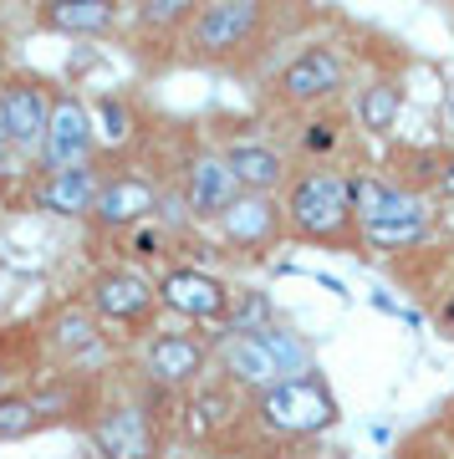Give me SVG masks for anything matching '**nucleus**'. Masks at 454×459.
I'll use <instances>...</instances> for the list:
<instances>
[{"label":"nucleus","instance_id":"nucleus-1","mask_svg":"<svg viewBox=\"0 0 454 459\" xmlns=\"http://www.w3.org/2000/svg\"><path fill=\"white\" fill-rule=\"evenodd\" d=\"M286 210V235L301 246L322 250H362V225H357L353 195H347V169L337 164H301L281 195Z\"/></svg>","mask_w":454,"mask_h":459},{"label":"nucleus","instance_id":"nucleus-2","mask_svg":"<svg viewBox=\"0 0 454 459\" xmlns=\"http://www.w3.org/2000/svg\"><path fill=\"white\" fill-rule=\"evenodd\" d=\"M271 21H276V11L260 5V0H214V5H199L189 31L179 36L184 62L210 66V72H240V66H250L266 51Z\"/></svg>","mask_w":454,"mask_h":459},{"label":"nucleus","instance_id":"nucleus-3","mask_svg":"<svg viewBox=\"0 0 454 459\" xmlns=\"http://www.w3.org/2000/svg\"><path fill=\"white\" fill-rule=\"evenodd\" d=\"M245 413L260 434H276V439H311V434H322L342 419L337 394H332L327 373H317V368L301 377H281L276 388L245 398Z\"/></svg>","mask_w":454,"mask_h":459},{"label":"nucleus","instance_id":"nucleus-4","mask_svg":"<svg viewBox=\"0 0 454 459\" xmlns=\"http://www.w3.org/2000/svg\"><path fill=\"white\" fill-rule=\"evenodd\" d=\"M342 87H347V56H342V47H332V41H307L271 77L266 98L276 102V108H286V113L311 117V113H322V108H332V98H337Z\"/></svg>","mask_w":454,"mask_h":459},{"label":"nucleus","instance_id":"nucleus-5","mask_svg":"<svg viewBox=\"0 0 454 459\" xmlns=\"http://www.w3.org/2000/svg\"><path fill=\"white\" fill-rule=\"evenodd\" d=\"M87 307L98 312L102 327H123L128 337H138L159 316V286L138 265H98L87 276Z\"/></svg>","mask_w":454,"mask_h":459},{"label":"nucleus","instance_id":"nucleus-6","mask_svg":"<svg viewBox=\"0 0 454 459\" xmlns=\"http://www.w3.org/2000/svg\"><path fill=\"white\" fill-rule=\"evenodd\" d=\"M87 434L102 459H159V413L153 398H108L92 403Z\"/></svg>","mask_w":454,"mask_h":459},{"label":"nucleus","instance_id":"nucleus-7","mask_svg":"<svg viewBox=\"0 0 454 459\" xmlns=\"http://www.w3.org/2000/svg\"><path fill=\"white\" fill-rule=\"evenodd\" d=\"M153 286H159L163 312L184 316V322H195V327H225L230 301H235L230 281L205 271V265H163V276L153 281Z\"/></svg>","mask_w":454,"mask_h":459},{"label":"nucleus","instance_id":"nucleus-8","mask_svg":"<svg viewBox=\"0 0 454 459\" xmlns=\"http://www.w3.org/2000/svg\"><path fill=\"white\" fill-rule=\"evenodd\" d=\"M144 383L174 394V388H199L205 373L214 368V347L199 332H148L144 352H138Z\"/></svg>","mask_w":454,"mask_h":459},{"label":"nucleus","instance_id":"nucleus-9","mask_svg":"<svg viewBox=\"0 0 454 459\" xmlns=\"http://www.w3.org/2000/svg\"><path fill=\"white\" fill-rule=\"evenodd\" d=\"M92 153H98V123H92V102L77 98V92H57L51 128H47V138H41V153H36L41 174H62V169L98 164Z\"/></svg>","mask_w":454,"mask_h":459},{"label":"nucleus","instance_id":"nucleus-10","mask_svg":"<svg viewBox=\"0 0 454 459\" xmlns=\"http://www.w3.org/2000/svg\"><path fill=\"white\" fill-rule=\"evenodd\" d=\"M51 108H57V87L36 72H5L0 77V123L11 133V148L21 153H41V138L51 128Z\"/></svg>","mask_w":454,"mask_h":459},{"label":"nucleus","instance_id":"nucleus-11","mask_svg":"<svg viewBox=\"0 0 454 459\" xmlns=\"http://www.w3.org/2000/svg\"><path fill=\"white\" fill-rule=\"evenodd\" d=\"M434 230H439L434 199L429 195H408V189H393L389 204L362 220V246L389 250V255H404V250H419Z\"/></svg>","mask_w":454,"mask_h":459},{"label":"nucleus","instance_id":"nucleus-12","mask_svg":"<svg viewBox=\"0 0 454 459\" xmlns=\"http://www.w3.org/2000/svg\"><path fill=\"white\" fill-rule=\"evenodd\" d=\"M245 189L235 184L230 174L225 153H214V148H199L184 159V174H179V199H184V214L199 220V225H220L230 210H235V199Z\"/></svg>","mask_w":454,"mask_h":459},{"label":"nucleus","instance_id":"nucleus-13","mask_svg":"<svg viewBox=\"0 0 454 459\" xmlns=\"http://www.w3.org/2000/svg\"><path fill=\"white\" fill-rule=\"evenodd\" d=\"M159 214V184L138 174V169H113L102 179V195L92 204V225L102 235H128L133 225H144Z\"/></svg>","mask_w":454,"mask_h":459},{"label":"nucleus","instance_id":"nucleus-14","mask_svg":"<svg viewBox=\"0 0 454 459\" xmlns=\"http://www.w3.org/2000/svg\"><path fill=\"white\" fill-rule=\"evenodd\" d=\"M220 235L240 255H266L286 240V210H281L276 195H240L235 210L220 220Z\"/></svg>","mask_w":454,"mask_h":459},{"label":"nucleus","instance_id":"nucleus-15","mask_svg":"<svg viewBox=\"0 0 454 459\" xmlns=\"http://www.w3.org/2000/svg\"><path fill=\"white\" fill-rule=\"evenodd\" d=\"M102 174L98 164H82V169H62V174H36L31 184V204L36 210L57 214V220H92V204L102 195Z\"/></svg>","mask_w":454,"mask_h":459},{"label":"nucleus","instance_id":"nucleus-16","mask_svg":"<svg viewBox=\"0 0 454 459\" xmlns=\"http://www.w3.org/2000/svg\"><path fill=\"white\" fill-rule=\"evenodd\" d=\"M41 342H47L51 358L82 362L102 347V322L87 301H62V307H51L47 322H41Z\"/></svg>","mask_w":454,"mask_h":459},{"label":"nucleus","instance_id":"nucleus-17","mask_svg":"<svg viewBox=\"0 0 454 459\" xmlns=\"http://www.w3.org/2000/svg\"><path fill=\"white\" fill-rule=\"evenodd\" d=\"M225 153L230 174H235V184H240L245 195H276V189H286L292 184L296 169L286 164V153H281L276 143H266V138H240V143L220 148Z\"/></svg>","mask_w":454,"mask_h":459},{"label":"nucleus","instance_id":"nucleus-18","mask_svg":"<svg viewBox=\"0 0 454 459\" xmlns=\"http://www.w3.org/2000/svg\"><path fill=\"white\" fill-rule=\"evenodd\" d=\"M404 102H408V92H404L398 77H368V82H357V92H353L357 133H362V138H378V143H389L393 133H398Z\"/></svg>","mask_w":454,"mask_h":459},{"label":"nucleus","instance_id":"nucleus-19","mask_svg":"<svg viewBox=\"0 0 454 459\" xmlns=\"http://www.w3.org/2000/svg\"><path fill=\"white\" fill-rule=\"evenodd\" d=\"M118 11L113 0H47L36 5V26L57 36H108L118 31Z\"/></svg>","mask_w":454,"mask_h":459},{"label":"nucleus","instance_id":"nucleus-20","mask_svg":"<svg viewBox=\"0 0 454 459\" xmlns=\"http://www.w3.org/2000/svg\"><path fill=\"white\" fill-rule=\"evenodd\" d=\"M450 159H454V148H444V143H408V148H393L389 153V174L398 189H408V195H429L434 199V189H439V174L450 169Z\"/></svg>","mask_w":454,"mask_h":459},{"label":"nucleus","instance_id":"nucleus-21","mask_svg":"<svg viewBox=\"0 0 454 459\" xmlns=\"http://www.w3.org/2000/svg\"><path fill=\"white\" fill-rule=\"evenodd\" d=\"M240 413H245V398L235 394L230 383H205V388H195L189 409H184V429H189L195 439H214V434H225Z\"/></svg>","mask_w":454,"mask_h":459},{"label":"nucleus","instance_id":"nucleus-22","mask_svg":"<svg viewBox=\"0 0 454 459\" xmlns=\"http://www.w3.org/2000/svg\"><path fill=\"white\" fill-rule=\"evenodd\" d=\"M342 143H347V117L322 108V113H311L301 128H296V153L307 159V164H337Z\"/></svg>","mask_w":454,"mask_h":459},{"label":"nucleus","instance_id":"nucleus-23","mask_svg":"<svg viewBox=\"0 0 454 459\" xmlns=\"http://www.w3.org/2000/svg\"><path fill=\"white\" fill-rule=\"evenodd\" d=\"M271 327H276V301L266 291H256V286H245L230 301V316L220 327V337H256V332H271Z\"/></svg>","mask_w":454,"mask_h":459},{"label":"nucleus","instance_id":"nucleus-24","mask_svg":"<svg viewBox=\"0 0 454 459\" xmlns=\"http://www.w3.org/2000/svg\"><path fill=\"white\" fill-rule=\"evenodd\" d=\"M92 123H98V143H108V148L133 143V133H138V117H133L123 92H98L92 98Z\"/></svg>","mask_w":454,"mask_h":459},{"label":"nucleus","instance_id":"nucleus-25","mask_svg":"<svg viewBox=\"0 0 454 459\" xmlns=\"http://www.w3.org/2000/svg\"><path fill=\"white\" fill-rule=\"evenodd\" d=\"M41 424H47V413H41V403H36L31 394H21V388L0 394V444L26 439V434H36Z\"/></svg>","mask_w":454,"mask_h":459},{"label":"nucleus","instance_id":"nucleus-26","mask_svg":"<svg viewBox=\"0 0 454 459\" xmlns=\"http://www.w3.org/2000/svg\"><path fill=\"white\" fill-rule=\"evenodd\" d=\"M118 250H123V265L169 261V225H159V220H144V225H133L128 235H118Z\"/></svg>","mask_w":454,"mask_h":459},{"label":"nucleus","instance_id":"nucleus-27","mask_svg":"<svg viewBox=\"0 0 454 459\" xmlns=\"http://www.w3.org/2000/svg\"><path fill=\"white\" fill-rule=\"evenodd\" d=\"M195 16H199L195 0H148V5H138V26L163 36H184Z\"/></svg>","mask_w":454,"mask_h":459},{"label":"nucleus","instance_id":"nucleus-28","mask_svg":"<svg viewBox=\"0 0 454 459\" xmlns=\"http://www.w3.org/2000/svg\"><path fill=\"white\" fill-rule=\"evenodd\" d=\"M434 199H450V204H454V159H450V169L439 174V189H434Z\"/></svg>","mask_w":454,"mask_h":459},{"label":"nucleus","instance_id":"nucleus-29","mask_svg":"<svg viewBox=\"0 0 454 459\" xmlns=\"http://www.w3.org/2000/svg\"><path fill=\"white\" fill-rule=\"evenodd\" d=\"M439 128H444V138H454V92L444 98V108H439Z\"/></svg>","mask_w":454,"mask_h":459},{"label":"nucleus","instance_id":"nucleus-30","mask_svg":"<svg viewBox=\"0 0 454 459\" xmlns=\"http://www.w3.org/2000/svg\"><path fill=\"white\" fill-rule=\"evenodd\" d=\"M439 230L454 240V204H444V210H439Z\"/></svg>","mask_w":454,"mask_h":459},{"label":"nucleus","instance_id":"nucleus-31","mask_svg":"<svg viewBox=\"0 0 454 459\" xmlns=\"http://www.w3.org/2000/svg\"><path fill=\"white\" fill-rule=\"evenodd\" d=\"M439 327H444V332H454V296L444 301V312H439Z\"/></svg>","mask_w":454,"mask_h":459},{"label":"nucleus","instance_id":"nucleus-32","mask_svg":"<svg viewBox=\"0 0 454 459\" xmlns=\"http://www.w3.org/2000/svg\"><path fill=\"white\" fill-rule=\"evenodd\" d=\"M0 394H11V362L0 358Z\"/></svg>","mask_w":454,"mask_h":459},{"label":"nucleus","instance_id":"nucleus-33","mask_svg":"<svg viewBox=\"0 0 454 459\" xmlns=\"http://www.w3.org/2000/svg\"><path fill=\"white\" fill-rule=\"evenodd\" d=\"M5 153H11V133H5V123H0V164H5Z\"/></svg>","mask_w":454,"mask_h":459}]
</instances>
